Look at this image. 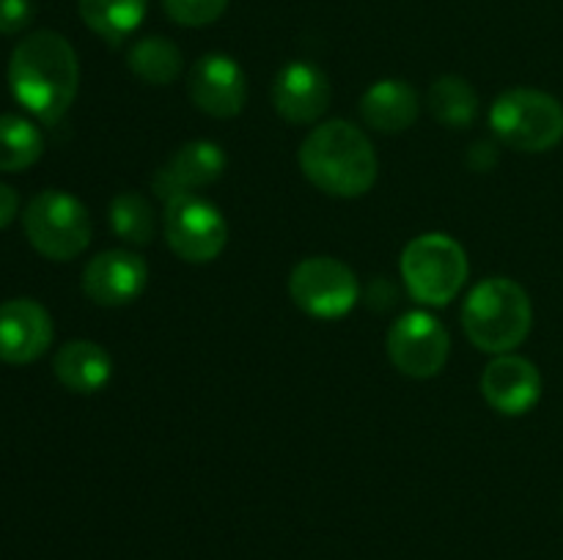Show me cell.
I'll use <instances>...</instances> for the list:
<instances>
[{
  "instance_id": "6da1fadb",
  "label": "cell",
  "mask_w": 563,
  "mask_h": 560,
  "mask_svg": "<svg viewBox=\"0 0 563 560\" xmlns=\"http://www.w3.org/2000/svg\"><path fill=\"white\" fill-rule=\"evenodd\" d=\"M9 88L16 102L44 124H58L77 99L80 60L69 38L55 31H33L14 47Z\"/></svg>"
},
{
  "instance_id": "7a4b0ae2",
  "label": "cell",
  "mask_w": 563,
  "mask_h": 560,
  "mask_svg": "<svg viewBox=\"0 0 563 560\" xmlns=\"http://www.w3.org/2000/svg\"><path fill=\"white\" fill-rule=\"evenodd\" d=\"M300 170L317 190L333 198H361L374 187L379 159L361 126L330 119L313 126L302 141Z\"/></svg>"
},
{
  "instance_id": "3957f363",
  "label": "cell",
  "mask_w": 563,
  "mask_h": 560,
  "mask_svg": "<svg viewBox=\"0 0 563 560\" xmlns=\"http://www.w3.org/2000/svg\"><path fill=\"white\" fill-rule=\"evenodd\" d=\"M531 324V296L511 278L482 280L462 305V329L467 340L489 355L515 351L528 338Z\"/></svg>"
},
{
  "instance_id": "277c9868",
  "label": "cell",
  "mask_w": 563,
  "mask_h": 560,
  "mask_svg": "<svg viewBox=\"0 0 563 560\" xmlns=\"http://www.w3.org/2000/svg\"><path fill=\"white\" fill-rule=\"evenodd\" d=\"M489 126L515 152H550L563 141V104L539 88H509L489 108Z\"/></svg>"
},
{
  "instance_id": "5b68a950",
  "label": "cell",
  "mask_w": 563,
  "mask_h": 560,
  "mask_svg": "<svg viewBox=\"0 0 563 560\" xmlns=\"http://www.w3.org/2000/svg\"><path fill=\"white\" fill-rule=\"evenodd\" d=\"M399 267L412 300L438 307L454 302L471 272L465 247L454 236L438 231L407 242Z\"/></svg>"
},
{
  "instance_id": "8992f818",
  "label": "cell",
  "mask_w": 563,
  "mask_h": 560,
  "mask_svg": "<svg viewBox=\"0 0 563 560\" xmlns=\"http://www.w3.org/2000/svg\"><path fill=\"white\" fill-rule=\"evenodd\" d=\"M22 228L33 250L49 261H71L91 245V214L64 190L36 192L22 212Z\"/></svg>"
},
{
  "instance_id": "52a82bcc",
  "label": "cell",
  "mask_w": 563,
  "mask_h": 560,
  "mask_svg": "<svg viewBox=\"0 0 563 560\" xmlns=\"http://www.w3.org/2000/svg\"><path fill=\"white\" fill-rule=\"evenodd\" d=\"M165 242L187 264H209L225 250L229 225L223 212L198 192H181L165 201Z\"/></svg>"
},
{
  "instance_id": "ba28073f",
  "label": "cell",
  "mask_w": 563,
  "mask_h": 560,
  "mask_svg": "<svg viewBox=\"0 0 563 560\" xmlns=\"http://www.w3.org/2000/svg\"><path fill=\"white\" fill-rule=\"evenodd\" d=\"M289 294L308 316L341 318L355 307L361 285L344 261L333 256H311L291 269Z\"/></svg>"
},
{
  "instance_id": "9c48e42d",
  "label": "cell",
  "mask_w": 563,
  "mask_h": 560,
  "mask_svg": "<svg viewBox=\"0 0 563 560\" xmlns=\"http://www.w3.org/2000/svg\"><path fill=\"white\" fill-rule=\"evenodd\" d=\"M388 360L410 379H432L445 368L451 355V335L429 311H410L388 329Z\"/></svg>"
},
{
  "instance_id": "30bf717a",
  "label": "cell",
  "mask_w": 563,
  "mask_h": 560,
  "mask_svg": "<svg viewBox=\"0 0 563 560\" xmlns=\"http://www.w3.org/2000/svg\"><path fill=\"white\" fill-rule=\"evenodd\" d=\"M187 93L201 113L212 119H234L245 110L247 77L231 55L207 53L187 75Z\"/></svg>"
},
{
  "instance_id": "8fae6325",
  "label": "cell",
  "mask_w": 563,
  "mask_h": 560,
  "mask_svg": "<svg viewBox=\"0 0 563 560\" xmlns=\"http://www.w3.org/2000/svg\"><path fill=\"white\" fill-rule=\"evenodd\" d=\"M146 258L126 247L97 253L82 269V294L102 307L130 305L146 291Z\"/></svg>"
},
{
  "instance_id": "7c38bea8",
  "label": "cell",
  "mask_w": 563,
  "mask_h": 560,
  "mask_svg": "<svg viewBox=\"0 0 563 560\" xmlns=\"http://www.w3.org/2000/svg\"><path fill=\"white\" fill-rule=\"evenodd\" d=\"M53 316L31 296L0 302V360L27 366L53 346Z\"/></svg>"
},
{
  "instance_id": "4fadbf2b",
  "label": "cell",
  "mask_w": 563,
  "mask_h": 560,
  "mask_svg": "<svg viewBox=\"0 0 563 560\" xmlns=\"http://www.w3.org/2000/svg\"><path fill=\"white\" fill-rule=\"evenodd\" d=\"M330 80L317 64L291 60L275 75V113L289 124H317L330 108Z\"/></svg>"
},
{
  "instance_id": "5bb4252c",
  "label": "cell",
  "mask_w": 563,
  "mask_h": 560,
  "mask_svg": "<svg viewBox=\"0 0 563 560\" xmlns=\"http://www.w3.org/2000/svg\"><path fill=\"white\" fill-rule=\"evenodd\" d=\"M482 395L500 415H526L542 399V373L528 357L498 355L484 368Z\"/></svg>"
},
{
  "instance_id": "9a60e30c",
  "label": "cell",
  "mask_w": 563,
  "mask_h": 560,
  "mask_svg": "<svg viewBox=\"0 0 563 560\" xmlns=\"http://www.w3.org/2000/svg\"><path fill=\"white\" fill-rule=\"evenodd\" d=\"M225 165H229V159H225V152L218 143L190 141L176 148L168 163L154 173L152 190L163 201L181 195V192L203 190V187L214 184L223 176Z\"/></svg>"
},
{
  "instance_id": "2e32d148",
  "label": "cell",
  "mask_w": 563,
  "mask_h": 560,
  "mask_svg": "<svg viewBox=\"0 0 563 560\" xmlns=\"http://www.w3.org/2000/svg\"><path fill=\"white\" fill-rule=\"evenodd\" d=\"M53 371L66 390L91 395L99 393L113 377V357L97 340H69L55 351Z\"/></svg>"
},
{
  "instance_id": "e0dca14e",
  "label": "cell",
  "mask_w": 563,
  "mask_h": 560,
  "mask_svg": "<svg viewBox=\"0 0 563 560\" xmlns=\"http://www.w3.org/2000/svg\"><path fill=\"white\" fill-rule=\"evenodd\" d=\"M418 93L407 80H377L372 88H366L361 99V115L374 132H405L416 124L418 119Z\"/></svg>"
},
{
  "instance_id": "ac0fdd59",
  "label": "cell",
  "mask_w": 563,
  "mask_h": 560,
  "mask_svg": "<svg viewBox=\"0 0 563 560\" xmlns=\"http://www.w3.org/2000/svg\"><path fill=\"white\" fill-rule=\"evenodd\" d=\"M126 66L146 86H170L185 69V58L170 38L143 36L126 53Z\"/></svg>"
},
{
  "instance_id": "d6986e66",
  "label": "cell",
  "mask_w": 563,
  "mask_h": 560,
  "mask_svg": "<svg viewBox=\"0 0 563 560\" xmlns=\"http://www.w3.org/2000/svg\"><path fill=\"white\" fill-rule=\"evenodd\" d=\"M82 22L104 42L119 44L137 31L148 9V0H77Z\"/></svg>"
},
{
  "instance_id": "ffe728a7",
  "label": "cell",
  "mask_w": 563,
  "mask_h": 560,
  "mask_svg": "<svg viewBox=\"0 0 563 560\" xmlns=\"http://www.w3.org/2000/svg\"><path fill=\"white\" fill-rule=\"evenodd\" d=\"M429 110L451 130H465L478 115V93L465 77L443 75L429 86Z\"/></svg>"
},
{
  "instance_id": "44dd1931",
  "label": "cell",
  "mask_w": 563,
  "mask_h": 560,
  "mask_svg": "<svg viewBox=\"0 0 563 560\" xmlns=\"http://www.w3.org/2000/svg\"><path fill=\"white\" fill-rule=\"evenodd\" d=\"M44 137L33 121L22 115H0V173H20L42 159Z\"/></svg>"
},
{
  "instance_id": "7402d4cb",
  "label": "cell",
  "mask_w": 563,
  "mask_h": 560,
  "mask_svg": "<svg viewBox=\"0 0 563 560\" xmlns=\"http://www.w3.org/2000/svg\"><path fill=\"white\" fill-rule=\"evenodd\" d=\"M110 228L126 245H148L154 239V231H157L152 201L135 190L119 192L110 201Z\"/></svg>"
},
{
  "instance_id": "603a6c76",
  "label": "cell",
  "mask_w": 563,
  "mask_h": 560,
  "mask_svg": "<svg viewBox=\"0 0 563 560\" xmlns=\"http://www.w3.org/2000/svg\"><path fill=\"white\" fill-rule=\"evenodd\" d=\"M168 20L181 27H203L218 22L229 9V0H163Z\"/></svg>"
},
{
  "instance_id": "cb8c5ba5",
  "label": "cell",
  "mask_w": 563,
  "mask_h": 560,
  "mask_svg": "<svg viewBox=\"0 0 563 560\" xmlns=\"http://www.w3.org/2000/svg\"><path fill=\"white\" fill-rule=\"evenodd\" d=\"M36 5L33 0H0V33L14 36L22 33L33 22Z\"/></svg>"
},
{
  "instance_id": "d4e9b609",
  "label": "cell",
  "mask_w": 563,
  "mask_h": 560,
  "mask_svg": "<svg viewBox=\"0 0 563 560\" xmlns=\"http://www.w3.org/2000/svg\"><path fill=\"white\" fill-rule=\"evenodd\" d=\"M16 212H20V195H16L14 187L0 181V231L16 217Z\"/></svg>"
}]
</instances>
